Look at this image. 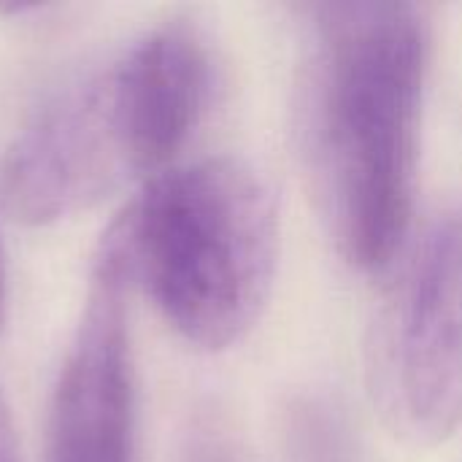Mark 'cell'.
Masks as SVG:
<instances>
[{
	"instance_id": "obj_2",
	"label": "cell",
	"mask_w": 462,
	"mask_h": 462,
	"mask_svg": "<svg viewBox=\"0 0 462 462\" xmlns=\"http://www.w3.org/2000/svg\"><path fill=\"white\" fill-rule=\"evenodd\" d=\"M130 284L198 349L238 344L260 319L279 265V206L236 157L168 168L103 236Z\"/></svg>"
},
{
	"instance_id": "obj_1",
	"label": "cell",
	"mask_w": 462,
	"mask_h": 462,
	"mask_svg": "<svg viewBox=\"0 0 462 462\" xmlns=\"http://www.w3.org/2000/svg\"><path fill=\"white\" fill-rule=\"evenodd\" d=\"M428 65L420 8H314L300 84L303 154L328 233L360 271L384 268L411 222Z\"/></svg>"
},
{
	"instance_id": "obj_5",
	"label": "cell",
	"mask_w": 462,
	"mask_h": 462,
	"mask_svg": "<svg viewBox=\"0 0 462 462\" xmlns=\"http://www.w3.org/2000/svg\"><path fill=\"white\" fill-rule=\"evenodd\" d=\"M130 176L108 108L103 70L46 100L16 133L0 171L8 214L24 225L60 222Z\"/></svg>"
},
{
	"instance_id": "obj_8",
	"label": "cell",
	"mask_w": 462,
	"mask_h": 462,
	"mask_svg": "<svg viewBox=\"0 0 462 462\" xmlns=\"http://www.w3.org/2000/svg\"><path fill=\"white\" fill-rule=\"evenodd\" d=\"M0 462H22V457H19V444H16V433H14L11 409L5 403L3 390H0Z\"/></svg>"
},
{
	"instance_id": "obj_7",
	"label": "cell",
	"mask_w": 462,
	"mask_h": 462,
	"mask_svg": "<svg viewBox=\"0 0 462 462\" xmlns=\"http://www.w3.org/2000/svg\"><path fill=\"white\" fill-rule=\"evenodd\" d=\"M290 462H360L341 411L322 398H303L287 414Z\"/></svg>"
},
{
	"instance_id": "obj_4",
	"label": "cell",
	"mask_w": 462,
	"mask_h": 462,
	"mask_svg": "<svg viewBox=\"0 0 462 462\" xmlns=\"http://www.w3.org/2000/svg\"><path fill=\"white\" fill-rule=\"evenodd\" d=\"M127 290L130 276L103 238L51 393L46 462H138Z\"/></svg>"
},
{
	"instance_id": "obj_6",
	"label": "cell",
	"mask_w": 462,
	"mask_h": 462,
	"mask_svg": "<svg viewBox=\"0 0 462 462\" xmlns=\"http://www.w3.org/2000/svg\"><path fill=\"white\" fill-rule=\"evenodd\" d=\"M127 173H162L211 108L217 68L189 24H162L103 70Z\"/></svg>"
},
{
	"instance_id": "obj_3",
	"label": "cell",
	"mask_w": 462,
	"mask_h": 462,
	"mask_svg": "<svg viewBox=\"0 0 462 462\" xmlns=\"http://www.w3.org/2000/svg\"><path fill=\"white\" fill-rule=\"evenodd\" d=\"M368 387L390 430L417 447L462 425V203L430 222L382 300Z\"/></svg>"
},
{
	"instance_id": "obj_9",
	"label": "cell",
	"mask_w": 462,
	"mask_h": 462,
	"mask_svg": "<svg viewBox=\"0 0 462 462\" xmlns=\"http://www.w3.org/2000/svg\"><path fill=\"white\" fill-rule=\"evenodd\" d=\"M8 322V263H5V249L0 238V333Z\"/></svg>"
}]
</instances>
